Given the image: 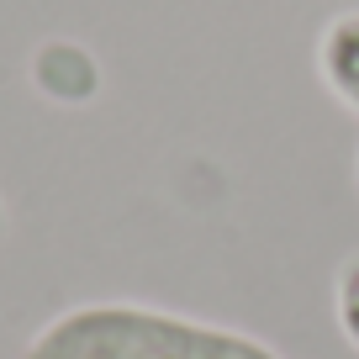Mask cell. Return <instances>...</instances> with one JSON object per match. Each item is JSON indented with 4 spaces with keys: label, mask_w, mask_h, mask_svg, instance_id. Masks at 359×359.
<instances>
[{
    "label": "cell",
    "mask_w": 359,
    "mask_h": 359,
    "mask_svg": "<svg viewBox=\"0 0 359 359\" xmlns=\"http://www.w3.org/2000/svg\"><path fill=\"white\" fill-rule=\"evenodd\" d=\"M333 323L344 344L359 354V259H344L333 275Z\"/></svg>",
    "instance_id": "obj_3"
},
{
    "label": "cell",
    "mask_w": 359,
    "mask_h": 359,
    "mask_svg": "<svg viewBox=\"0 0 359 359\" xmlns=\"http://www.w3.org/2000/svg\"><path fill=\"white\" fill-rule=\"evenodd\" d=\"M22 359H285L243 327L185 317L148 302H79L48 317Z\"/></svg>",
    "instance_id": "obj_1"
},
{
    "label": "cell",
    "mask_w": 359,
    "mask_h": 359,
    "mask_svg": "<svg viewBox=\"0 0 359 359\" xmlns=\"http://www.w3.org/2000/svg\"><path fill=\"white\" fill-rule=\"evenodd\" d=\"M312 58H317V79L327 85V95L359 116V6L354 11H338L323 27Z\"/></svg>",
    "instance_id": "obj_2"
},
{
    "label": "cell",
    "mask_w": 359,
    "mask_h": 359,
    "mask_svg": "<svg viewBox=\"0 0 359 359\" xmlns=\"http://www.w3.org/2000/svg\"><path fill=\"white\" fill-rule=\"evenodd\" d=\"M354 180H359V148H354Z\"/></svg>",
    "instance_id": "obj_4"
}]
</instances>
